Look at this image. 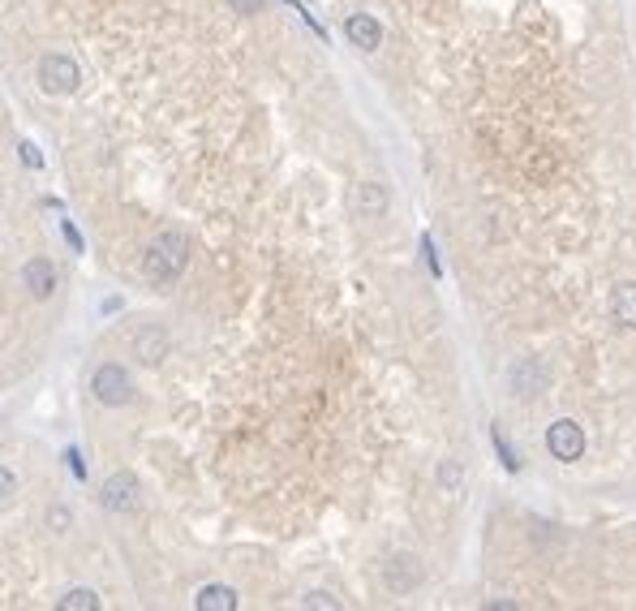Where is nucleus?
Instances as JSON below:
<instances>
[{
	"instance_id": "1",
	"label": "nucleus",
	"mask_w": 636,
	"mask_h": 611,
	"mask_svg": "<svg viewBox=\"0 0 636 611\" xmlns=\"http://www.w3.org/2000/svg\"><path fill=\"white\" fill-rule=\"evenodd\" d=\"M185 258H190V241H185V233L164 229V233L147 246V255H142V276L151 280L155 289H168V284L185 272Z\"/></svg>"
},
{
	"instance_id": "2",
	"label": "nucleus",
	"mask_w": 636,
	"mask_h": 611,
	"mask_svg": "<svg viewBox=\"0 0 636 611\" xmlns=\"http://www.w3.org/2000/svg\"><path fill=\"white\" fill-rule=\"evenodd\" d=\"M91 392H95L99 405H125L134 396V383H130V371L116 366V362H103L91 379Z\"/></svg>"
},
{
	"instance_id": "11",
	"label": "nucleus",
	"mask_w": 636,
	"mask_h": 611,
	"mask_svg": "<svg viewBox=\"0 0 636 611\" xmlns=\"http://www.w3.org/2000/svg\"><path fill=\"white\" fill-rule=\"evenodd\" d=\"M57 607L60 611H99V594L95 590H69Z\"/></svg>"
},
{
	"instance_id": "3",
	"label": "nucleus",
	"mask_w": 636,
	"mask_h": 611,
	"mask_svg": "<svg viewBox=\"0 0 636 611\" xmlns=\"http://www.w3.org/2000/svg\"><path fill=\"white\" fill-rule=\"evenodd\" d=\"M99 504H103L108 513H134L138 504H142V487H138V478L130 470L112 473V478L103 482V491H99Z\"/></svg>"
},
{
	"instance_id": "21",
	"label": "nucleus",
	"mask_w": 636,
	"mask_h": 611,
	"mask_svg": "<svg viewBox=\"0 0 636 611\" xmlns=\"http://www.w3.org/2000/svg\"><path fill=\"white\" fill-rule=\"evenodd\" d=\"M422 250H425V263H430V272L439 276V258H434V241H430V237H422Z\"/></svg>"
},
{
	"instance_id": "8",
	"label": "nucleus",
	"mask_w": 636,
	"mask_h": 611,
	"mask_svg": "<svg viewBox=\"0 0 636 611\" xmlns=\"http://www.w3.org/2000/svg\"><path fill=\"white\" fill-rule=\"evenodd\" d=\"M22 280H26V289L35 297H52V289H57V272H52L48 258H31V263L22 267Z\"/></svg>"
},
{
	"instance_id": "18",
	"label": "nucleus",
	"mask_w": 636,
	"mask_h": 611,
	"mask_svg": "<svg viewBox=\"0 0 636 611\" xmlns=\"http://www.w3.org/2000/svg\"><path fill=\"white\" fill-rule=\"evenodd\" d=\"M18 151H22V164H31V168H43V156H39L35 142H22Z\"/></svg>"
},
{
	"instance_id": "5",
	"label": "nucleus",
	"mask_w": 636,
	"mask_h": 611,
	"mask_svg": "<svg viewBox=\"0 0 636 611\" xmlns=\"http://www.w3.org/2000/svg\"><path fill=\"white\" fill-rule=\"evenodd\" d=\"M546 448H551V456L555 461H580V453H585V431H580V422H572V418H560L551 431H546Z\"/></svg>"
},
{
	"instance_id": "7",
	"label": "nucleus",
	"mask_w": 636,
	"mask_h": 611,
	"mask_svg": "<svg viewBox=\"0 0 636 611\" xmlns=\"http://www.w3.org/2000/svg\"><path fill=\"white\" fill-rule=\"evenodd\" d=\"M168 349H173V340H168V332L164 328H142L134 340V354L147 362V366H159L164 357H168Z\"/></svg>"
},
{
	"instance_id": "22",
	"label": "nucleus",
	"mask_w": 636,
	"mask_h": 611,
	"mask_svg": "<svg viewBox=\"0 0 636 611\" xmlns=\"http://www.w3.org/2000/svg\"><path fill=\"white\" fill-rule=\"evenodd\" d=\"M48 521H52V530H65V526H69V513H65V508H52Z\"/></svg>"
},
{
	"instance_id": "9",
	"label": "nucleus",
	"mask_w": 636,
	"mask_h": 611,
	"mask_svg": "<svg viewBox=\"0 0 636 611\" xmlns=\"http://www.w3.org/2000/svg\"><path fill=\"white\" fill-rule=\"evenodd\" d=\"M193 607L198 611H237V590L232 586H202L193 594Z\"/></svg>"
},
{
	"instance_id": "13",
	"label": "nucleus",
	"mask_w": 636,
	"mask_h": 611,
	"mask_svg": "<svg viewBox=\"0 0 636 611\" xmlns=\"http://www.w3.org/2000/svg\"><path fill=\"white\" fill-rule=\"evenodd\" d=\"M439 482H443V491H461V482H464V473L456 461H443L439 465Z\"/></svg>"
},
{
	"instance_id": "14",
	"label": "nucleus",
	"mask_w": 636,
	"mask_h": 611,
	"mask_svg": "<svg viewBox=\"0 0 636 611\" xmlns=\"http://www.w3.org/2000/svg\"><path fill=\"white\" fill-rule=\"evenodd\" d=\"M495 448H499V456H503V465H507V470H512V473L521 470V456L512 453V444L503 439V431H499V427H495Z\"/></svg>"
},
{
	"instance_id": "12",
	"label": "nucleus",
	"mask_w": 636,
	"mask_h": 611,
	"mask_svg": "<svg viewBox=\"0 0 636 611\" xmlns=\"http://www.w3.org/2000/svg\"><path fill=\"white\" fill-rule=\"evenodd\" d=\"M383 207H387L383 185H374V181H366V185H362V211H366V216H379Z\"/></svg>"
},
{
	"instance_id": "20",
	"label": "nucleus",
	"mask_w": 636,
	"mask_h": 611,
	"mask_svg": "<svg viewBox=\"0 0 636 611\" xmlns=\"http://www.w3.org/2000/svg\"><path fill=\"white\" fill-rule=\"evenodd\" d=\"M65 465L77 473V478H86V465H82V456H77V448H65Z\"/></svg>"
},
{
	"instance_id": "19",
	"label": "nucleus",
	"mask_w": 636,
	"mask_h": 611,
	"mask_svg": "<svg viewBox=\"0 0 636 611\" xmlns=\"http://www.w3.org/2000/svg\"><path fill=\"white\" fill-rule=\"evenodd\" d=\"M228 4H232V13H258L267 0H228Z\"/></svg>"
},
{
	"instance_id": "17",
	"label": "nucleus",
	"mask_w": 636,
	"mask_h": 611,
	"mask_svg": "<svg viewBox=\"0 0 636 611\" xmlns=\"http://www.w3.org/2000/svg\"><path fill=\"white\" fill-rule=\"evenodd\" d=\"M13 491H18V478H13L9 465H0V499H9Z\"/></svg>"
},
{
	"instance_id": "6",
	"label": "nucleus",
	"mask_w": 636,
	"mask_h": 611,
	"mask_svg": "<svg viewBox=\"0 0 636 611\" xmlns=\"http://www.w3.org/2000/svg\"><path fill=\"white\" fill-rule=\"evenodd\" d=\"M345 35L353 48H362V52H374L379 43H383V26L370 18V13H353V18L345 22Z\"/></svg>"
},
{
	"instance_id": "4",
	"label": "nucleus",
	"mask_w": 636,
	"mask_h": 611,
	"mask_svg": "<svg viewBox=\"0 0 636 611\" xmlns=\"http://www.w3.org/2000/svg\"><path fill=\"white\" fill-rule=\"evenodd\" d=\"M39 86H43L48 95H74L77 91V65L69 57H60V52L43 57L39 60Z\"/></svg>"
},
{
	"instance_id": "15",
	"label": "nucleus",
	"mask_w": 636,
	"mask_h": 611,
	"mask_svg": "<svg viewBox=\"0 0 636 611\" xmlns=\"http://www.w3.org/2000/svg\"><path fill=\"white\" fill-rule=\"evenodd\" d=\"M301 607H327V611H336V607H340V598H336V594H327V590H309L306 598H301Z\"/></svg>"
},
{
	"instance_id": "16",
	"label": "nucleus",
	"mask_w": 636,
	"mask_h": 611,
	"mask_svg": "<svg viewBox=\"0 0 636 611\" xmlns=\"http://www.w3.org/2000/svg\"><path fill=\"white\" fill-rule=\"evenodd\" d=\"M60 233H65V241H69V246H74L77 255H82V250H86V241H82V233H77V229H74V220H60Z\"/></svg>"
},
{
	"instance_id": "10",
	"label": "nucleus",
	"mask_w": 636,
	"mask_h": 611,
	"mask_svg": "<svg viewBox=\"0 0 636 611\" xmlns=\"http://www.w3.org/2000/svg\"><path fill=\"white\" fill-rule=\"evenodd\" d=\"M611 315H615L619 328H636V280L619 284L615 297H611Z\"/></svg>"
}]
</instances>
